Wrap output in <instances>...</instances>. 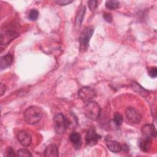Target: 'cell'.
I'll return each mask as SVG.
<instances>
[{
  "mask_svg": "<svg viewBox=\"0 0 157 157\" xmlns=\"http://www.w3.org/2000/svg\"><path fill=\"white\" fill-rule=\"evenodd\" d=\"M42 112L37 106H30L24 112V119L29 124H35L41 119Z\"/></svg>",
  "mask_w": 157,
  "mask_h": 157,
  "instance_id": "obj_1",
  "label": "cell"
},
{
  "mask_svg": "<svg viewBox=\"0 0 157 157\" xmlns=\"http://www.w3.org/2000/svg\"><path fill=\"white\" fill-rule=\"evenodd\" d=\"M94 33V27L88 26L85 28L80 34L79 37L80 50L81 52H85L89 46V42Z\"/></svg>",
  "mask_w": 157,
  "mask_h": 157,
  "instance_id": "obj_2",
  "label": "cell"
},
{
  "mask_svg": "<svg viewBox=\"0 0 157 157\" xmlns=\"http://www.w3.org/2000/svg\"><path fill=\"white\" fill-rule=\"evenodd\" d=\"M85 116L92 120H96L101 113V107L98 103L94 101L88 102L85 107Z\"/></svg>",
  "mask_w": 157,
  "mask_h": 157,
  "instance_id": "obj_3",
  "label": "cell"
},
{
  "mask_svg": "<svg viewBox=\"0 0 157 157\" xmlns=\"http://www.w3.org/2000/svg\"><path fill=\"white\" fill-rule=\"evenodd\" d=\"M67 126V120L62 113L56 114L53 117V128L56 133L63 134Z\"/></svg>",
  "mask_w": 157,
  "mask_h": 157,
  "instance_id": "obj_4",
  "label": "cell"
},
{
  "mask_svg": "<svg viewBox=\"0 0 157 157\" xmlns=\"http://www.w3.org/2000/svg\"><path fill=\"white\" fill-rule=\"evenodd\" d=\"M80 98L85 102H90L96 96V91L94 88L88 86H84L78 91Z\"/></svg>",
  "mask_w": 157,
  "mask_h": 157,
  "instance_id": "obj_5",
  "label": "cell"
},
{
  "mask_svg": "<svg viewBox=\"0 0 157 157\" xmlns=\"http://www.w3.org/2000/svg\"><path fill=\"white\" fill-rule=\"evenodd\" d=\"M125 115L128 121L132 124L140 123L142 119L140 113L134 107H129L126 109Z\"/></svg>",
  "mask_w": 157,
  "mask_h": 157,
  "instance_id": "obj_6",
  "label": "cell"
},
{
  "mask_svg": "<svg viewBox=\"0 0 157 157\" xmlns=\"http://www.w3.org/2000/svg\"><path fill=\"white\" fill-rule=\"evenodd\" d=\"M17 139L19 142L24 147H28L31 144V136L26 131H20L17 134Z\"/></svg>",
  "mask_w": 157,
  "mask_h": 157,
  "instance_id": "obj_7",
  "label": "cell"
},
{
  "mask_svg": "<svg viewBox=\"0 0 157 157\" xmlns=\"http://www.w3.org/2000/svg\"><path fill=\"white\" fill-rule=\"evenodd\" d=\"M99 139V136L96 133L94 128H90L86 134L85 140L87 145L89 146H93L96 145L98 142Z\"/></svg>",
  "mask_w": 157,
  "mask_h": 157,
  "instance_id": "obj_8",
  "label": "cell"
},
{
  "mask_svg": "<svg viewBox=\"0 0 157 157\" xmlns=\"http://www.w3.org/2000/svg\"><path fill=\"white\" fill-rule=\"evenodd\" d=\"M142 134L144 137L150 138H155L156 137V131L154 125L151 124H147L142 128Z\"/></svg>",
  "mask_w": 157,
  "mask_h": 157,
  "instance_id": "obj_9",
  "label": "cell"
},
{
  "mask_svg": "<svg viewBox=\"0 0 157 157\" xmlns=\"http://www.w3.org/2000/svg\"><path fill=\"white\" fill-rule=\"evenodd\" d=\"M69 140L75 149L78 150L80 148L82 145V138L80 134L77 132H72L70 134Z\"/></svg>",
  "mask_w": 157,
  "mask_h": 157,
  "instance_id": "obj_10",
  "label": "cell"
},
{
  "mask_svg": "<svg viewBox=\"0 0 157 157\" xmlns=\"http://www.w3.org/2000/svg\"><path fill=\"white\" fill-rule=\"evenodd\" d=\"M131 87L134 92L143 97H147L149 94L148 91L144 88L141 85H140L137 82H132L131 83Z\"/></svg>",
  "mask_w": 157,
  "mask_h": 157,
  "instance_id": "obj_11",
  "label": "cell"
},
{
  "mask_svg": "<svg viewBox=\"0 0 157 157\" xmlns=\"http://www.w3.org/2000/svg\"><path fill=\"white\" fill-rule=\"evenodd\" d=\"M13 57L10 53H7L1 58V69H4L9 67L13 62Z\"/></svg>",
  "mask_w": 157,
  "mask_h": 157,
  "instance_id": "obj_12",
  "label": "cell"
},
{
  "mask_svg": "<svg viewBox=\"0 0 157 157\" xmlns=\"http://www.w3.org/2000/svg\"><path fill=\"white\" fill-rule=\"evenodd\" d=\"M108 149L113 153H118L122 150V145L115 140H108L106 143Z\"/></svg>",
  "mask_w": 157,
  "mask_h": 157,
  "instance_id": "obj_13",
  "label": "cell"
},
{
  "mask_svg": "<svg viewBox=\"0 0 157 157\" xmlns=\"http://www.w3.org/2000/svg\"><path fill=\"white\" fill-rule=\"evenodd\" d=\"M44 155L46 157H56L58 156V148L55 145H48L44 151Z\"/></svg>",
  "mask_w": 157,
  "mask_h": 157,
  "instance_id": "obj_14",
  "label": "cell"
},
{
  "mask_svg": "<svg viewBox=\"0 0 157 157\" xmlns=\"http://www.w3.org/2000/svg\"><path fill=\"white\" fill-rule=\"evenodd\" d=\"M151 139L147 137H144L139 142V147L140 150L143 151H147L151 146Z\"/></svg>",
  "mask_w": 157,
  "mask_h": 157,
  "instance_id": "obj_15",
  "label": "cell"
},
{
  "mask_svg": "<svg viewBox=\"0 0 157 157\" xmlns=\"http://www.w3.org/2000/svg\"><path fill=\"white\" fill-rule=\"evenodd\" d=\"M86 12V8L85 6H82L78 10L76 17H75V26H77V27H80L82 21L84 18V16Z\"/></svg>",
  "mask_w": 157,
  "mask_h": 157,
  "instance_id": "obj_16",
  "label": "cell"
},
{
  "mask_svg": "<svg viewBox=\"0 0 157 157\" xmlns=\"http://www.w3.org/2000/svg\"><path fill=\"white\" fill-rule=\"evenodd\" d=\"M105 7L109 10H114L118 8L120 2L118 1L115 0H109L105 2Z\"/></svg>",
  "mask_w": 157,
  "mask_h": 157,
  "instance_id": "obj_17",
  "label": "cell"
},
{
  "mask_svg": "<svg viewBox=\"0 0 157 157\" xmlns=\"http://www.w3.org/2000/svg\"><path fill=\"white\" fill-rule=\"evenodd\" d=\"M123 121V118L122 115L118 112L115 113L113 117V121L115 124L117 126H120L122 124Z\"/></svg>",
  "mask_w": 157,
  "mask_h": 157,
  "instance_id": "obj_18",
  "label": "cell"
},
{
  "mask_svg": "<svg viewBox=\"0 0 157 157\" xmlns=\"http://www.w3.org/2000/svg\"><path fill=\"white\" fill-rule=\"evenodd\" d=\"M39 16V12L37 9H31L28 13V18L32 21L37 20Z\"/></svg>",
  "mask_w": 157,
  "mask_h": 157,
  "instance_id": "obj_19",
  "label": "cell"
},
{
  "mask_svg": "<svg viewBox=\"0 0 157 157\" xmlns=\"http://www.w3.org/2000/svg\"><path fill=\"white\" fill-rule=\"evenodd\" d=\"M17 156L19 157H24V156H31V153L25 148H21L17 151Z\"/></svg>",
  "mask_w": 157,
  "mask_h": 157,
  "instance_id": "obj_20",
  "label": "cell"
},
{
  "mask_svg": "<svg viewBox=\"0 0 157 157\" xmlns=\"http://www.w3.org/2000/svg\"><path fill=\"white\" fill-rule=\"evenodd\" d=\"M89 9L91 12H94L98 7V1L95 0L89 1L88 2Z\"/></svg>",
  "mask_w": 157,
  "mask_h": 157,
  "instance_id": "obj_21",
  "label": "cell"
},
{
  "mask_svg": "<svg viewBox=\"0 0 157 157\" xmlns=\"http://www.w3.org/2000/svg\"><path fill=\"white\" fill-rule=\"evenodd\" d=\"M148 75L151 78H155L157 75V68L156 67H153L148 70Z\"/></svg>",
  "mask_w": 157,
  "mask_h": 157,
  "instance_id": "obj_22",
  "label": "cell"
},
{
  "mask_svg": "<svg viewBox=\"0 0 157 157\" xmlns=\"http://www.w3.org/2000/svg\"><path fill=\"white\" fill-rule=\"evenodd\" d=\"M6 156H15V151L12 147H7V148L6 149Z\"/></svg>",
  "mask_w": 157,
  "mask_h": 157,
  "instance_id": "obj_23",
  "label": "cell"
},
{
  "mask_svg": "<svg viewBox=\"0 0 157 157\" xmlns=\"http://www.w3.org/2000/svg\"><path fill=\"white\" fill-rule=\"evenodd\" d=\"M72 2H73V1H71V0H58V1H55V2L57 4L60 5V6H66V5L71 4Z\"/></svg>",
  "mask_w": 157,
  "mask_h": 157,
  "instance_id": "obj_24",
  "label": "cell"
},
{
  "mask_svg": "<svg viewBox=\"0 0 157 157\" xmlns=\"http://www.w3.org/2000/svg\"><path fill=\"white\" fill-rule=\"evenodd\" d=\"M103 17H104V20L107 22H111L112 21V17L111 14H110V13H104Z\"/></svg>",
  "mask_w": 157,
  "mask_h": 157,
  "instance_id": "obj_25",
  "label": "cell"
},
{
  "mask_svg": "<svg viewBox=\"0 0 157 157\" xmlns=\"http://www.w3.org/2000/svg\"><path fill=\"white\" fill-rule=\"evenodd\" d=\"M6 86L3 84V83H1V86H0V93H1V95L2 96L4 92L6 91Z\"/></svg>",
  "mask_w": 157,
  "mask_h": 157,
  "instance_id": "obj_26",
  "label": "cell"
}]
</instances>
